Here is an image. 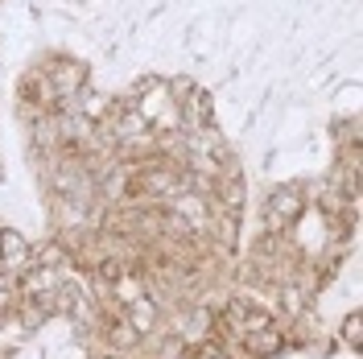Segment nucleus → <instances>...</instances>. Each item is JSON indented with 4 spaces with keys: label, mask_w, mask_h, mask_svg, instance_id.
I'll return each mask as SVG.
<instances>
[{
    "label": "nucleus",
    "mask_w": 363,
    "mask_h": 359,
    "mask_svg": "<svg viewBox=\"0 0 363 359\" xmlns=\"http://www.w3.org/2000/svg\"><path fill=\"white\" fill-rule=\"evenodd\" d=\"M281 347H285V331L277 322H264V326H256V331H248V335L240 338V351L248 359H269Z\"/></svg>",
    "instance_id": "nucleus-4"
},
{
    "label": "nucleus",
    "mask_w": 363,
    "mask_h": 359,
    "mask_svg": "<svg viewBox=\"0 0 363 359\" xmlns=\"http://www.w3.org/2000/svg\"><path fill=\"white\" fill-rule=\"evenodd\" d=\"M306 211V190L301 186H277L264 199V223L269 231H289Z\"/></svg>",
    "instance_id": "nucleus-1"
},
{
    "label": "nucleus",
    "mask_w": 363,
    "mask_h": 359,
    "mask_svg": "<svg viewBox=\"0 0 363 359\" xmlns=\"http://www.w3.org/2000/svg\"><path fill=\"white\" fill-rule=\"evenodd\" d=\"M33 269V248L25 244L17 231H4L0 236V272L4 277H21Z\"/></svg>",
    "instance_id": "nucleus-3"
},
{
    "label": "nucleus",
    "mask_w": 363,
    "mask_h": 359,
    "mask_svg": "<svg viewBox=\"0 0 363 359\" xmlns=\"http://www.w3.org/2000/svg\"><path fill=\"white\" fill-rule=\"evenodd\" d=\"M165 331L178 338L182 347H199V343H206V335H211V314H206L203 306H178Z\"/></svg>",
    "instance_id": "nucleus-2"
},
{
    "label": "nucleus",
    "mask_w": 363,
    "mask_h": 359,
    "mask_svg": "<svg viewBox=\"0 0 363 359\" xmlns=\"http://www.w3.org/2000/svg\"><path fill=\"white\" fill-rule=\"evenodd\" d=\"M359 326H363V322H359V314H351L347 322H342V343H347L351 351H359V335H363Z\"/></svg>",
    "instance_id": "nucleus-5"
}]
</instances>
